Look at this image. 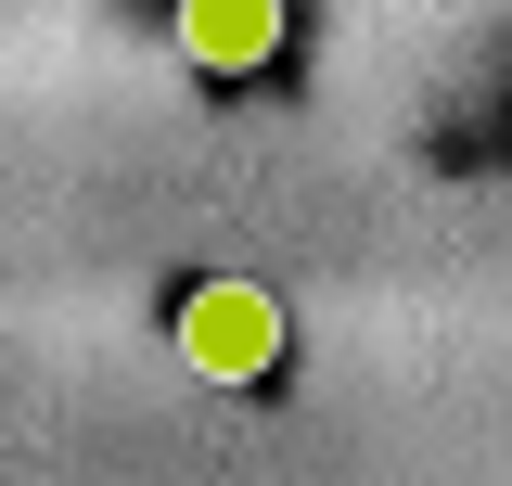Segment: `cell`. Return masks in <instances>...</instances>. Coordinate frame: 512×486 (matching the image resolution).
I'll list each match as a JSON object with an SVG mask.
<instances>
[{"instance_id":"6da1fadb","label":"cell","mask_w":512,"mask_h":486,"mask_svg":"<svg viewBox=\"0 0 512 486\" xmlns=\"http://www.w3.org/2000/svg\"><path fill=\"white\" fill-rule=\"evenodd\" d=\"M180 359L205 384H269L282 371V295L269 282H192L180 295Z\"/></svg>"},{"instance_id":"7a4b0ae2","label":"cell","mask_w":512,"mask_h":486,"mask_svg":"<svg viewBox=\"0 0 512 486\" xmlns=\"http://www.w3.org/2000/svg\"><path fill=\"white\" fill-rule=\"evenodd\" d=\"M180 52L192 77H256L282 52V0H180Z\"/></svg>"}]
</instances>
